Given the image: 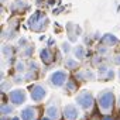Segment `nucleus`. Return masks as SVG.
<instances>
[{
  "label": "nucleus",
  "instance_id": "1",
  "mask_svg": "<svg viewBox=\"0 0 120 120\" xmlns=\"http://www.w3.org/2000/svg\"><path fill=\"white\" fill-rule=\"evenodd\" d=\"M98 102H99V107L102 112L107 113L113 109V105H114V95L110 89H106L103 92L99 93L98 96Z\"/></svg>",
  "mask_w": 120,
  "mask_h": 120
},
{
  "label": "nucleus",
  "instance_id": "2",
  "mask_svg": "<svg viewBox=\"0 0 120 120\" xmlns=\"http://www.w3.org/2000/svg\"><path fill=\"white\" fill-rule=\"evenodd\" d=\"M47 16L44 14V13H41V11H37V13H34L31 17H30V20H28V27L33 30V31H42V30H45V27H47Z\"/></svg>",
  "mask_w": 120,
  "mask_h": 120
},
{
  "label": "nucleus",
  "instance_id": "3",
  "mask_svg": "<svg viewBox=\"0 0 120 120\" xmlns=\"http://www.w3.org/2000/svg\"><path fill=\"white\" fill-rule=\"evenodd\" d=\"M76 103L83 110H89V109H92L95 100H93V96L89 90H82L81 93L76 95Z\"/></svg>",
  "mask_w": 120,
  "mask_h": 120
},
{
  "label": "nucleus",
  "instance_id": "4",
  "mask_svg": "<svg viewBox=\"0 0 120 120\" xmlns=\"http://www.w3.org/2000/svg\"><path fill=\"white\" fill-rule=\"evenodd\" d=\"M49 82L55 88H61V86H64L68 82V75H67L65 71H55L49 76Z\"/></svg>",
  "mask_w": 120,
  "mask_h": 120
},
{
  "label": "nucleus",
  "instance_id": "5",
  "mask_svg": "<svg viewBox=\"0 0 120 120\" xmlns=\"http://www.w3.org/2000/svg\"><path fill=\"white\" fill-rule=\"evenodd\" d=\"M9 99H10V102H11L14 106H20V105H23V103L26 102L27 93H26V90H23V89H16V90H11V92H10Z\"/></svg>",
  "mask_w": 120,
  "mask_h": 120
},
{
  "label": "nucleus",
  "instance_id": "6",
  "mask_svg": "<svg viewBox=\"0 0 120 120\" xmlns=\"http://www.w3.org/2000/svg\"><path fill=\"white\" fill-rule=\"evenodd\" d=\"M47 96V89H45V86H42V85H34L33 88H31V100H34V102H41V100H44V98Z\"/></svg>",
  "mask_w": 120,
  "mask_h": 120
},
{
  "label": "nucleus",
  "instance_id": "7",
  "mask_svg": "<svg viewBox=\"0 0 120 120\" xmlns=\"http://www.w3.org/2000/svg\"><path fill=\"white\" fill-rule=\"evenodd\" d=\"M64 117L65 120H78L79 117V110L75 105H67L64 107Z\"/></svg>",
  "mask_w": 120,
  "mask_h": 120
},
{
  "label": "nucleus",
  "instance_id": "8",
  "mask_svg": "<svg viewBox=\"0 0 120 120\" xmlns=\"http://www.w3.org/2000/svg\"><path fill=\"white\" fill-rule=\"evenodd\" d=\"M113 76H114L113 69L107 68L106 65H100V67H99V78H100V79H103V81H110V79H113Z\"/></svg>",
  "mask_w": 120,
  "mask_h": 120
},
{
  "label": "nucleus",
  "instance_id": "9",
  "mask_svg": "<svg viewBox=\"0 0 120 120\" xmlns=\"http://www.w3.org/2000/svg\"><path fill=\"white\" fill-rule=\"evenodd\" d=\"M45 114L51 119V120H58L59 119V114H61V112H59V107L56 105H49L45 110Z\"/></svg>",
  "mask_w": 120,
  "mask_h": 120
},
{
  "label": "nucleus",
  "instance_id": "10",
  "mask_svg": "<svg viewBox=\"0 0 120 120\" xmlns=\"http://www.w3.org/2000/svg\"><path fill=\"white\" fill-rule=\"evenodd\" d=\"M35 109L33 107V106H27V107H24L23 110H21V120H34V117H35Z\"/></svg>",
  "mask_w": 120,
  "mask_h": 120
},
{
  "label": "nucleus",
  "instance_id": "11",
  "mask_svg": "<svg viewBox=\"0 0 120 120\" xmlns=\"http://www.w3.org/2000/svg\"><path fill=\"white\" fill-rule=\"evenodd\" d=\"M67 28H68L69 40H71V41H75V40H78V34L81 33V28H79L76 24H74V23H68Z\"/></svg>",
  "mask_w": 120,
  "mask_h": 120
},
{
  "label": "nucleus",
  "instance_id": "12",
  "mask_svg": "<svg viewBox=\"0 0 120 120\" xmlns=\"http://www.w3.org/2000/svg\"><path fill=\"white\" fill-rule=\"evenodd\" d=\"M76 78L79 79V81H82V82H86V81H93L95 79V74L92 72V71H89V69H83V71H79L78 72V75H76Z\"/></svg>",
  "mask_w": 120,
  "mask_h": 120
},
{
  "label": "nucleus",
  "instance_id": "13",
  "mask_svg": "<svg viewBox=\"0 0 120 120\" xmlns=\"http://www.w3.org/2000/svg\"><path fill=\"white\" fill-rule=\"evenodd\" d=\"M100 42L105 44V45H107V47H113V45H116V44L119 42V40H117V37L113 35V34H106V35L102 37Z\"/></svg>",
  "mask_w": 120,
  "mask_h": 120
},
{
  "label": "nucleus",
  "instance_id": "14",
  "mask_svg": "<svg viewBox=\"0 0 120 120\" xmlns=\"http://www.w3.org/2000/svg\"><path fill=\"white\" fill-rule=\"evenodd\" d=\"M40 55H41L42 62H45V64H49L52 61V52H51L49 48H42L41 52H40Z\"/></svg>",
  "mask_w": 120,
  "mask_h": 120
},
{
  "label": "nucleus",
  "instance_id": "15",
  "mask_svg": "<svg viewBox=\"0 0 120 120\" xmlns=\"http://www.w3.org/2000/svg\"><path fill=\"white\" fill-rule=\"evenodd\" d=\"M65 68H67V69H71V71H75V69L78 68V59L68 58L67 62H65Z\"/></svg>",
  "mask_w": 120,
  "mask_h": 120
},
{
  "label": "nucleus",
  "instance_id": "16",
  "mask_svg": "<svg viewBox=\"0 0 120 120\" xmlns=\"http://www.w3.org/2000/svg\"><path fill=\"white\" fill-rule=\"evenodd\" d=\"M74 54H75V56H76L78 59H82V58L85 56V48H83V45H78V47H75Z\"/></svg>",
  "mask_w": 120,
  "mask_h": 120
},
{
  "label": "nucleus",
  "instance_id": "17",
  "mask_svg": "<svg viewBox=\"0 0 120 120\" xmlns=\"http://www.w3.org/2000/svg\"><path fill=\"white\" fill-rule=\"evenodd\" d=\"M11 112H13V106L6 105V103L2 105V116H9Z\"/></svg>",
  "mask_w": 120,
  "mask_h": 120
},
{
  "label": "nucleus",
  "instance_id": "18",
  "mask_svg": "<svg viewBox=\"0 0 120 120\" xmlns=\"http://www.w3.org/2000/svg\"><path fill=\"white\" fill-rule=\"evenodd\" d=\"M65 89H67V92H74L76 89V83L74 81H68L67 85H65Z\"/></svg>",
  "mask_w": 120,
  "mask_h": 120
},
{
  "label": "nucleus",
  "instance_id": "19",
  "mask_svg": "<svg viewBox=\"0 0 120 120\" xmlns=\"http://www.w3.org/2000/svg\"><path fill=\"white\" fill-rule=\"evenodd\" d=\"M16 69H17V72H23L24 69H26V65H24V62H17V65H16Z\"/></svg>",
  "mask_w": 120,
  "mask_h": 120
},
{
  "label": "nucleus",
  "instance_id": "20",
  "mask_svg": "<svg viewBox=\"0 0 120 120\" xmlns=\"http://www.w3.org/2000/svg\"><path fill=\"white\" fill-rule=\"evenodd\" d=\"M33 52H34V47L28 45V47H27V49H26V52H24L23 55H24V56H30V55H31Z\"/></svg>",
  "mask_w": 120,
  "mask_h": 120
},
{
  "label": "nucleus",
  "instance_id": "21",
  "mask_svg": "<svg viewBox=\"0 0 120 120\" xmlns=\"http://www.w3.org/2000/svg\"><path fill=\"white\" fill-rule=\"evenodd\" d=\"M62 51L67 52V54L71 51V45H69V42H64V44H62Z\"/></svg>",
  "mask_w": 120,
  "mask_h": 120
},
{
  "label": "nucleus",
  "instance_id": "22",
  "mask_svg": "<svg viewBox=\"0 0 120 120\" xmlns=\"http://www.w3.org/2000/svg\"><path fill=\"white\" fill-rule=\"evenodd\" d=\"M3 52H4V54H10V55H11V48H10L9 45H6V47L3 48Z\"/></svg>",
  "mask_w": 120,
  "mask_h": 120
},
{
  "label": "nucleus",
  "instance_id": "23",
  "mask_svg": "<svg viewBox=\"0 0 120 120\" xmlns=\"http://www.w3.org/2000/svg\"><path fill=\"white\" fill-rule=\"evenodd\" d=\"M113 62L117 64V65H120V55H116V56L113 58Z\"/></svg>",
  "mask_w": 120,
  "mask_h": 120
},
{
  "label": "nucleus",
  "instance_id": "24",
  "mask_svg": "<svg viewBox=\"0 0 120 120\" xmlns=\"http://www.w3.org/2000/svg\"><path fill=\"white\" fill-rule=\"evenodd\" d=\"M102 120H113V117H112L110 114H106V116H105V117H103Z\"/></svg>",
  "mask_w": 120,
  "mask_h": 120
},
{
  "label": "nucleus",
  "instance_id": "25",
  "mask_svg": "<svg viewBox=\"0 0 120 120\" xmlns=\"http://www.w3.org/2000/svg\"><path fill=\"white\" fill-rule=\"evenodd\" d=\"M2 120H10V117L7 119V116H2Z\"/></svg>",
  "mask_w": 120,
  "mask_h": 120
},
{
  "label": "nucleus",
  "instance_id": "26",
  "mask_svg": "<svg viewBox=\"0 0 120 120\" xmlns=\"http://www.w3.org/2000/svg\"><path fill=\"white\" fill-rule=\"evenodd\" d=\"M11 120H21V117H13Z\"/></svg>",
  "mask_w": 120,
  "mask_h": 120
},
{
  "label": "nucleus",
  "instance_id": "27",
  "mask_svg": "<svg viewBox=\"0 0 120 120\" xmlns=\"http://www.w3.org/2000/svg\"><path fill=\"white\" fill-rule=\"evenodd\" d=\"M41 120H51V119H49V117L47 116V117H44V119H41Z\"/></svg>",
  "mask_w": 120,
  "mask_h": 120
},
{
  "label": "nucleus",
  "instance_id": "28",
  "mask_svg": "<svg viewBox=\"0 0 120 120\" xmlns=\"http://www.w3.org/2000/svg\"><path fill=\"white\" fill-rule=\"evenodd\" d=\"M119 106H120V98H119Z\"/></svg>",
  "mask_w": 120,
  "mask_h": 120
}]
</instances>
